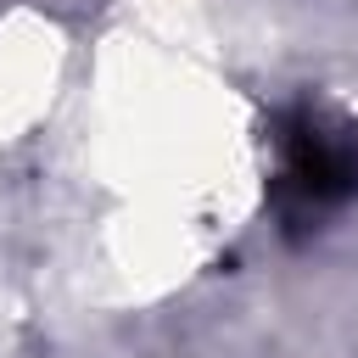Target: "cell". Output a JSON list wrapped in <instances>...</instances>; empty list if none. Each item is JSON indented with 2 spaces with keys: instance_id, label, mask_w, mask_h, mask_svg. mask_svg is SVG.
<instances>
[{
  "instance_id": "cell-1",
  "label": "cell",
  "mask_w": 358,
  "mask_h": 358,
  "mask_svg": "<svg viewBox=\"0 0 358 358\" xmlns=\"http://www.w3.org/2000/svg\"><path fill=\"white\" fill-rule=\"evenodd\" d=\"M274 201L291 224H313L358 196V134L319 112V106H291L274 123Z\"/></svg>"
}]
</instances>
